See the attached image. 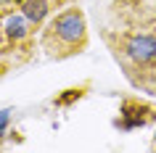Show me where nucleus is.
<instances>
[{"instance_id": "obj_1", "label": "nucleus", "mask_w": 156, "mask_h": 153, "mask_svg": "<svg viewBox=\"0 0 156 153\" xmlns=\"http://www.w3.org/2000/svg\"><path fill=\"white\" fill-rule=\"evenodd\" d=\"M85 37H87V26H85L82 11L69 8L50 21L48 32H45V45L50 48V53L69 56V53H77V48L85 45Z\"/></svg>"}, {"instance_id": "obj_2", "label": "nucleus", "mask_w": 156, "mask_h": 153, "mask_svg": "<svg viewBox=\"0 0 156 153\" xmlns=\"http://www.w3.org/2000/svg\"><path fill=\"white\" fill-rule=\"evenodd\" d=\"M122 53L138 66L156 64V37L154 34H130L122 45Z\"/></svg>"}, {"instance_id": "obj_3", "label": "nucleus", "mask_w": 156, "mask_h": 153, "mask_svg": "<svg viewBox=\"0 0 156 153\" xmlns=\"http://www.w3.org/2000/svg\"><path fill=\"white\" fill-rule=\"evenodd\" d=\"M3 34L8 37L11 42H21V40H27L29 37V19L19 11V13H8V16H3Z\"/></svg>"}, {"instance_id": "obj_4", "label": "nucleus", "mask_w": 156, "mask_h": 153, "mask_svg": "<svg viewBox=\"0 0 156 153\" xmlns=\"http://www.w3.org/2000/svg\"><path fill=\"white\" fill-rule=\"evenodd\" d=\"M148 119H151L148 108H140V106H130V103H124V106H122V127H124V129L143 127Z\"/></svg>"}, {"instance_id": "obj_5", "label": "nucleus", "mask_w": 156, "mask_h": 153, "mask_svg": "<svg viewBox=\"0 0 156 153\" xmlns=\"http://www.w3.org/2000/svg\"><path fill=\"white\" fill-rule=\"evenodd\" d=\"M21 13H24L32 24H40L42 19L48 16V11H50V3L48 0H21Z\"/></svg>"}, {"instance_id": "obj_6", "label": "nucleus", "mask_w": 156, "mask_h": 153, "mask_svg": "<svg viewBox=\"0 0 156 153\" xmlns=\"http://www.w3.org/2000/svg\"><path fill=\"white\" fill-rule=\"evenodd\" d=\"M72 98H80V90H69V95H64L61 100H58V103H69Z\"/></svg>"}, {"instance_id": "obj_7", "label": "nucleus", "mask_w": 156, "mask_h": 153, "mask_svg": "<svg viewBox=\"0 0 156 153\" xmlns=\"http://www.w3.org/2000/svg\"><path fill=\"white\" fill-rule=\"evenodd\" d=\"M5 121H8V111H0V127H5Z\"/></svg>"}]
</instances>
